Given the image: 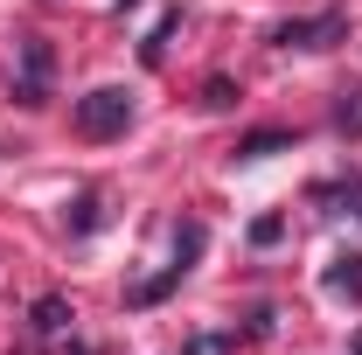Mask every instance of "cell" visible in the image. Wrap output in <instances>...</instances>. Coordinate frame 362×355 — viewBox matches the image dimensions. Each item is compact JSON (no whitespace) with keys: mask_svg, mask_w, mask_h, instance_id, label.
Masks as SVG:
<instances>
[{"mask_svg":"<svg viewBox=\"0 0 362 355\" xmlns=\"http://www.w3.org/2000/svg\"><path fill=\"white\" fill-rule=\"evenodd\" d=\"M70 126L84 139H126V126H133V91H119V84L84 91V98L70 105Z\"/></svg>","mask_w":362,"mask_h":355,"instance_id":"obj_1","label":"cell"},{"mask_svg":"<svg viewBox=\"0 0 362 355\" xmlns=\"http://www.w3.org/2000/svg\"><path fill=\"white\" fill-rule=\"evenodd\" d=\"M349 42V14L341 7H320V14H293L272 28V49H341Z\"/></svg>","mask_w":362,"mask_h":355,"instance_id":"obj_2","label":"cell"},{"mask_svg":"<svg viewBox=\"0 0 362 355\" xmlns=\"http://www.w3.org/2000/svg\"><path fill=\"white\" fill-rule=\"evenodd\" d=\"M14 56H21L14 105H21V112H42V105H49V77H56V49H49V35H21Z\"/></svg>","mask_w":362,"mask_h":355,"instance_id":"obj_3","label":"cell"},{"mask_svg":"<svg viewBox=\"0 0 362 355\" xmlns=\"http://www.w3.org/2000/svg\"><path fill=\"white\" fill-rule=\"evenodd\" d=\"M70 320H77L70 300H63V293H42V300L28 307V349H42V342H56V334H70Z\"/></svg>","mask_w":362,"mask_h":355,"instance_id":"obj_4","label":"cell"},{"mask_svg":"<svg viewBox=\"0 0 362 355\" xmlns=\"http://www.w3.org/2000/svg\"><path fill=\"white\" fill-rule=\"evenodd\" d=\"M320 286H327V300L362 307V251H334V258H327V272H320Z\"/></svg>","mask_w":362,"mask_h":355,"instance_id":"obj_5","label":"cell"},{"mask_svg":"<svg viewBox=\"0 0 362 355\" xmlns=\"http://www.w3.org/2000/svg\"><path fill=\"white\" fill-rule=\"evenodd\" d=\"M327 126H334V139H349V146L362 139V84H341V91H334V112H327Z\"/></svg>","mask_w":362,"mask_h":355,"instance_id":"obj_6","label":"cell"},{"mask_svg":"<svg viewBox=\"0 0 362 355\" xmlns=\"http://www.w3.org/2000/svg\"><path fill=\"white\" fill-rule=\"evenodd\" d=\"M168 244H175V265H181V272H195V265H202V251H209V230H202V216H181Z\"/></svg>","mask_w":362,"mask_h":355,"instance_id":"obj_7","label":"cell"},{"mask_svg":"<svg viewBox=\"0 0 362 355\" xmlns=\"http://www.w3.org/2000/svg\"><path fill=\"white\" fill-rule=\"evenodd\" d=\"M98 223H105V195H98V188H77L70 209H63V230H70V237H90Z\"/></svg>","mask_w":362,"mask_h":355,"instance_id":"obj_8","label":"cell"},{"mask_svg":"<svg viewBox=\"0 0 362 355\" xmlns=\"http://www.w3.org/2000/svg\"><path fill=\"white\" fill-rule=\"evenodd\" d=\"M272 153H293V133L286 126H258V133L237 139V161H272Z\"/></svg>","mask_w":362,"mask_h":355,"instance_id":"obj_9","label":"cell"},{"mask_svg":"<svg viewBox=\"0 0 362 355\" xmlns=\"http://www.w3.org/2000/svg\"><path fill=\"white\" fill-rule=\"evenodd\" d=\"M181 279H188V272H181V265H168V272H160V279H139V286H126V307H160V300L175 293Z\"/></svg>","mask_w":362,"mask_h":355,"instance_id":"obj_10","label":"cell"},{"mask_svg":"<svg viewBox=\"0 0 362 355\" xmlns=\"http://www.w3.org/2000/svg\"><path fill=\"white\" fill-rule=\"evenodd\" d=\"M175 28H181V7H168V14L146 28V42H139V63H146V70H160V56H168V35H175Z\"/></svg>","mask_w":362,"mask_h":355,"instance_id":"obj_11","label":"cell"},{"mask_svg":"<svg viewBox=\"0 0 362 355\" xmlns=\"http://www.w3.org/2000/svg\"><path fill=\"white\" fill-rule=\"evenodd\" d=\"M362 195V175H334V181H314V202L320 209H356Z\"/></svg>","mask_w":362,"mask_h":355,"instance_id":"obj_12","label":"cell"},{"mask_svg":"<svg viewBox=\"0 0 362 355\" xmlns=\"http://www.w3.org/2000/svg\"><path fill=\"white\" fill-rule=\"evenodd\" d=\"M237 98H244V91L230 84V77H202V98H195V105H202V112H230Z\"/></svg>","mask_w":362,"mask_h":355,"instance_id":"obj_13","label":"cell"},{"mask_svg":"<svg viewBox=\"0 0 362 355\" xmlns=\"http://www.w3.org/2000/svg\"><path fill=\"white\" fill-rule=\"evenodd\" d=\"M181 355H237V334H188Z\"/></svg>","mask_w":362,"mask_h":355,"instance_id":"obj_14","label":"cell"},{"mask_svg":"<svg viewBox=\"0 0 362 355\" xmlns=\"http://www.w3.org/2000/svg\"><path fill=\"white\" fill-rule=\"evenodd\" d=\"M279 237H286V216H258L251 223V244H258V251H272Z\"/></svg>","mask_w":362,"mask_h":355,"instance_id":"obj_15","label":"cell"},{"mask_svg":"<svg viewBox=\"0 0 362 355\" xmlns=\"http://www.w3.org/2000/svg\"><path fill=\"white\" fill-rule=\"evenodd\" d=\"M112 7H119V14H133V7H139V0H112Z\"/></svg>","mask_w":362,"mask_h":355,"instance_id":"obj_16","label":"cell"},{"mask_svg":"<svg viewBox=\"0 0 362 355\" xmlns=\"http://www.w3.org/2000/svg\"><path fill=\"white\" fill-rule=\"evenodd\" d=\"M70 355H98V349H70Z\"/></svg>","mask_w":362,"mask_h":355,"instance_id":"obj_17","label":"cell"},{"mask_svg":"<svg viewBox=\"0 0 362 355\" xmlns=\"http://www.w3.org/2000/svg\"><path fill=\"white\" fill-rule=\"evenodd\" d=\"M356 216H362V195H356Z\"/></svg>","mask_w":362,"mask_h":355,"instance_id":"obj_18","label":"cell"}]
</instances>
